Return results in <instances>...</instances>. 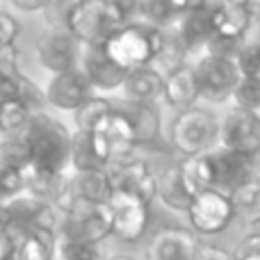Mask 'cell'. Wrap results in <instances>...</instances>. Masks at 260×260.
Segmentation results:
<instances>
[{
  "label": "cell",
  "instance_id": "cell-22",
  "mask_svg": "<svg viewBox=\"0 0 260 260\" xmlns=\"http://www.w3.org/2000/svg\"><path fill=\"white\" fill-rule=\"evenodd\" d=\"M189 55L192 53H189L187 44L183 41V37H180L178 27H176V23H174V25L160 30V48H157V55H155V59H153L151 67H155L157 71L162 69L165 76H167V73H171V71H176V69L189 64L187 62Z\"/></svg>",
  "mask_w": 260,
  "mask_h": 260
},
{
  "label": "cell",
  "instance_id": "cell-20",
  "mask_svg": "<svg viewBox=\"0 0 260 260\" xmlns=\"http://www.w3.org/2000/svg\"><path fill=\"white\" fill-rule=\"evenodd\" d=\"M162 99H165L167 105H171V108H178V110L194 108V103L201 99V91H199L197 73H194L192 64H185V67L167 73Z\"/></svg>",
  "mask_w": 260,
  "mask_h": 260
},
{
  "label": "cell",
  "instance_id": "cell-9",
  "mask_svg": "<svg viewBox=\"0 0 260 260\" xmlns=\"http://www.w3.org/2000/svg\"><path fill=\"white\" fill-rule=\"evenodd\" d=\"M5 217L7 224L18 231H57L59 226V212L53 203L30 192L5 201Z\"/></svg>",
  "mask_w": 260,
  "mask_h": 260
},
{
  "label": "cell",
  "instance_id": "cell-24",
  "mask_svg": "<svg viewBox=\"0 0 260 260\" xmlns=\"http://www.w3.org/2000/svg\"><path fill=\"white\" fill-rule=\"evenodd\" d=\"M69 167L76 174L82 171H96V169H105L108 162L103 160L99 146L94 142V135L85 133V130H76L71 135V153H69Z\"/></svg>",
  "mask_w": 260,
  "mask_h": 260
},
{
  "label": "cell",
  "instance_id": "cell-8",
  "mask_svg": "<svg viewBox=\"0 0 260 260\" xmlns=\"http://www.w3.org/2000/svg\"><path fill=\"white\" fill-rule=\"evenodd\" d=\"M108 178L112 183L114 194L123 192V194H133V197L142 199L144 203L151 206L153 199L157 194V176L151 169L146 160L142 157H123V160H114L105 167Z\"/></svg>",
  "mask_w": 260,
  "mask_h": 260
},
{
  "label": "cell",
  "instance_id": "cell-41",
  "mask_svg": "<svg viewBox=\"0 0 260 260\" xmlns=\"http://www.w3.org/2000/svg\"><path fill=\"white\" fill-rule=\"evenodd\" d=\"M21 35V23L7 12H0V48H9Z\"/></svg>",
  "mask_w": 260,
  "mask_h": 260
},
{
  "label": "cell",
  "instance_id": "cell-11",
  "mask_svg": "<svg viewBox=\"0 0 260 260\" xmlns=\"http://www.w3.org/2000/svg\"><path fill=\"white\" fill-rule=\"evenodd\" d=\"M108 208L112 212L114 238H119L121 242H137L144 238L148 226V212H151L148 203H144L142 199L133 197V194L117 192L112 194Z\"/></svg>",
  "mask_w": 260,
  "mask_h": 260
},
{
  "label": "cell",
  "instance_id": "cell-36",
  "mask_svg": "<svg viewBox=\"0 0 260 260\" xmlns=\"http://www.w3.org/2000/svg\"><path fill=\"white\" fill-rule=\"evenodd\" d=\"M233 103L240 110L249 112H260V78L256 76H242L233 91Z\"/></svg>",
  "mask_w": 260,
  "mask_h": 260
},
{
  "label": "cell",
  "instance_id": "cell-26",
  "mask_svg": "<svg viewBox=\"0 0 260 260\" xmlns=\"http://www.w3.org/2000/svg\"><path fill=\"white\" fill-rule=\"evenodd\" d=\"M55 231H21L12 260H53Z\"/></svg>",
  "mask_w": 260,
  "mask_h": 260
},
{
  "label": "cell",
  "instance_id": "cell-2",
  "mask_svg": "<svg viewBox=\"0 0 260 260\" xmlns=\"http://www.w3.org/2000/svg\"><path fill=\"white\" fill-rule=\"evenodd\" d=\"M219 117L208 108H187L169 126V142L180 155L194 157L210 153L219 144Z\"/></svg>",
  "mask_w": 260,
  "mask_h": 260
},
{
  "label": "cell",
  "instance_id": "cell-1",
  "mask_svg": "<svg viewBox=\"0 0 260 260\" xmlns=\"http://www.w3.org/2000/svg\"><path fill=\"white\" fill-rule=\"evenodd\" d=\"M23 135L32 148V165L50 171H67L73 133L62 121L48 112H37Z\"/></svg>",
  "mask_w": 260,
  "mask_h": 260
},
{
  "label": "cell",
  "instance_id": "cell-46",
  "mask_svg": "<svg viewBox=\"0 0 260 260\" xmlns=\"http://www.w3.org/2000/svg\"><path fill=\"white\" fill-rule=\"evenodd\" d=\"M18 12H25V14H35V12H41L46 0H9Z\"/></svg>",
  "mask_w": 260,
  "mask_h": 260
},
{
  "label": "cell",
  "instance_id": "cell-39",
  "mask_svg": "<svg viewBox=\"0 0 260 260\" xmlns=\"http://www.w3.org/2000/svg\"><path fill=\"white\" fill-rule=\"evenodd\" d=\"M244 39H235V37H224V35H217L212 32V37L208 39L206 44V53L208 55H215V57H226V59H235L242 48Z\"/></svg>",
  "mask_w": 260,
  "mask_h": 260
},
{
  "label": "cell",
  "instance_id": "cell-45",
  "mask_svg": "<svg viewBox=\"0 0 260 260\" xmlns=\"http://www.w3.org/2000/svg\"><path fill=\"white\" fill-rule=\"evenodd\" d=\"M108 3L112 5L123 18H126V23H130V18L139 14V5H142V0H108Z\"/></svg>",
  "mask_w": 260,
  "mask_h": 260
},
{
  "label": "cell",
  "instance_id": "cell-7",
  "mask_svg": "<svg viewBox=\"0 0 260 260\" xmlns=\"http://www.w3.org/2000/svg\"><path fill=\"white\" fill-rule=\"evenodd\" d=\"M185 215L192 231L199 235H219L235 219L231 197L219 189H206L194 194Z\"/></svg>",
  "mask_w": 260,
  "mask_h": 260
},
{
  "label": "cell",
  "instance_id": "cell-49",
  "mask_svg": "<svg viewBox=\"0 0 260 260\" xmlns=\"http://www.w3.org/2000/svg\"><path fill=\"white\" fill-rule=\"evenodd\" d=\"M0 224H7V217H5V203L0 201Z\"/></svg>",
  "mask_w": 260,
  "mask_h": 260
},
{
  "label": "cell",
  "instance_id": "cell-14",
  "mask_svg": "<svg viewBox=\"0 0 260 260\" xmlns=\"http://www.w3.org/2000/svg\"><path fill=\"white\" fill-rule=\"evenodd\" d=\"M212 160H215V189L229 197L258 176V160L244 153L217 148L212 151Z\"/></svg>",
  "mask_w": 260,
  "mask_h": 260
},
{
  "label": "cell",
  "instance_id": "cell-6",
  "mask_svg": "<svg viewBox=\"0 0 260 260\" xmlns=\"http://www.w3.org/2000/svg\"><path fill=\"white\" fill-rule=\"evenodd\" d=\"M192 67L197 73L199 91H201L203 101H208V103L233 101V91L238 87L240 78H242L235 59L215 57V55L203 53Z\"/></svg>",
  "mask_w": 260,
  "mask_h": 260
},
{
  "label": "cell",
  "instance_id": "cell-5",
  "mask_svg": "<svg viewBox=\"0 0 260 260\" xmlns=\"http://www.w3.org/2000/svg\"><path fill=\"white\" fill-rule=\"evenodd\" d=\"M59 235L67 240H85L101 244L112 235V212L108 203H89L76 199L73 208L59 217Z\"/></svg>",
  "mask_w": 260,
  "mask_h": 260
},
{
  "label": "cell",
  "instance_id": "cell-31",
  "mask_svg": "<svg viewBox=\"0 0 260 260\" xmlns=\"http://www.w3.org/2000/svg\"><path fill=\"white\" fill-rule=\"evenodd\" d=\"M112 112V103L103 96H91L87 99L80 108L73 112V121H76V130H85V133H91L96 130L101 121H103L108 114Z\"/></svg>",
  "mask_w": 260,
  "mask_h": 260
},
{
  "label": "cell",
  "instance_id": "cell-10",
  "mask_svg": "<svg viewBox=\"0 0 260 260\" xmlns=\"http://www.w3.org/2000/svg\"><path fill=\"white\" fill-rule=\"evenodd\" d=\"M219 144L226 151L258 157L260 153V117L258 112L231 108L219 123Z\"/></svg>",
  "mask_w": 260,
  "mask_h": 260
},
{
  "label": "cell",
  "instance_id": "cell-35",
  "mask_svg": "<svg viewBox=\"0 0 260 260\" xmlns=\"http://www.w3.org/2000/svg\"><path fill=\"white\" fill-rule=\"evenodd\" d=\"M59 260H105L101 244L85 242V240H67L59 238L57 244Z\"/></svg>",
  "mask_w": 260,
  "mask_h": 260
},
{
  "label": "cell",
  "instance_id": "cell-42",
  "mask_svg": "<svg viewBox=\"0 0 260 260\" xmlns=\"http://www.w3.org/2000/svg\"><path fill=\"white\" fill-rule=\"evenodd\" d=\"M18 233H21V231L14 229V226L0 224V260H12L14 251H16Z\"/></svg>",
  "mask_w": 260,
  "mask_h": 260
},
{
  "label": "cell",
  "instance_id": "cell-4",
  "mask_svg": "<svg viewBox=\"0 0 260 260\" xmlns=\"http://www.w3.org/2000/svg\"><path fill=\"white\" fill-rule=\"evenodd\" d=\"M126 25V18L108 0H85L69 21V32L82 46H105V41Z\"/></svg>",
  "mask_w": 260,
  "mask_h": 260
},
{
  "label": "cell",
  "instance_id": "cell-16",
  "mask_svg": "<svg viewBox=\"0 0 260 260\" xmlns=\"http://www.w3.org/2000/svg\"><path fill=\"white\" fill-rule=\"evenodd\" d=\"M82 73L87 76L89 85L94 87V91H114L121 89L123 80H126V69H121L119 64H114L108 57L103 46H82L80 64H78Z\"/></svg>",
  "mask_w": 260,
  "mask_h": 260
},
{
  "label": "cell",
  "instance_id": "cell-48",
  "mask_svg": "<svg viewBox=\"0 0 260 260\" xmlns=\"http://www.w3.org/2000/svg\"><path fill=\"white\" fill-rule=\"evenodd\" d=\"M105 260H135L133 256H126V253H114V256L105 258Z\"/></svg>",
  "mask_w": 260,
  "mask_h": 260
},
{
  "label": "cell",
  "instance_id": "cell-47",
  "mask_svg": "<svg viewBox=\"0 0 260 260\" xmlns=\"http://www.w3.org/2000/svg\"><path fill=\"white\" fill-rule=\"evenodd\" d=\"M240 5L244 7L249 21H251V23H260V0H242Z\"/></svg>",
  "mask_w": 260,
  "mask_h": 260
},
{
  "label": "cell",
  "instance_id": "cell-40",
  "mask_svg": "<svg viewBox=\"0 0 260 260\" xmlns=\"http://www.w3.org/2000/svg\"><path fill=\"white\" fill-rule=\"evenodd\" d=\"M25 192V183H23V174L14 167L0 165V201H9V199L18 197Z\"/></svg>",
  "mask_w": 260,
  "mask_h": 260
},
{
  "label": "cell",
  "instance_id": "cell-29",
  "mask_svg": "<svg viewBox=\"0 0 260 260\" xmlns=\"http://www.w3.org/2000/svg\"><path fill=\"white\" fill-rule=\"evenodd\" d=\"M249 25H251V21H249L247 12H244V7L240 3H233V5L219 3L217 9L212 12V30L217 35L244 39Z\"/></svg>",
  "mask_w": 260,
  "mask_h": 260
},
{
  "label": "cell",
  "instance_id": "cell-50",
  "mask_svg": "<svg viewBox=\"0 0 260 260\" xmlns=\"http://www.w3.org/2000/svg\"><path fill=\"white\" fill-rule=\"evenodd\" d=\"M242 260H260V253H253V256H247V258H242Z\"/></svg>",
  "mask_w": 260,
  "mask_h": 260
},
{
  "label": "cell",
  "instance_id": "cell-27",
  "mask_svg": "<svg viewBox=\"0 0 260 260\" xmlns=\"http://www.w3.org/2000/svg\"><path fill=\"white\" fill-rule=\"evenodd\" d=\"M73 187H76L78 199L89 203H110V199L114 194L112 183H110L105 169L82 171V174L73 171Z\"/></svg>",
  "mask_w": 260,
  "mask_h": 260
},
{
  "label": "cell",
  "instance_id": "cell-30",
  "mask_svg": "<svg viewBox=\"0 0 260 260\" xmlns=\"http://www.w3.org/2000/svg\"><path fill=\"white\" fill-rule=\"evenodd\" d=\"M0 165L14 167L18 171L32 165V148L25 135H5L0 142Z\"/></svg>",
  "mask_w": 260,
  "mask_h": 260
},
{
  "label": "cell",
  "instance_id": "cell-34",
  "mask_svg": "<svg viewBox=\"0 0 260 260\" xmlns=\"http://www.w3.org/2000/svg\"><path fill=\"white\" fill-rule=\"evenodd\" d=\"M82 3L85 0H46L44 7H41V14H44L48 30L69 32V21Z\"/></svg>",
  "mask_w": 260,
  "mask_h": 260
},
{
  "label": "cell",
  "instance_id": "cell-44",
  "mask_svg": "<svg viewBox=\"0 0 260 260\" xmlns=\"http://www.w3.org/2000/svg\"><path fill=\"white\" fill-rule=\"evenodd\" d=\"M253 253H260V229L244 235V240L238 244V249L233 251V256H235V260H242L247 256H253Z\"/></svg>",
  "mask_w": 260,
  "mask_h": 260
},
{
  "label": "cell",
  "instance_id": "cell-25",
  "mask_svg": "<svg viewBox=\"0 0 260 260\" xmlns=\"http://www.w3.org/2000/svg\"><path fill=\"white\" fill-rule=\"evenodd\" d=\"M155 176H157V194H155V199H160L169 210L187 212L189 203H192V194H189L187 187H185L178 165L167 167L165 171H160V174H155Z\"/></svg>",
  "mask_w": 260,
  "mask_h": 260
},
{
  "label": "cell",
  "instance_id": "cell-17",
  "mask_svg": "<svg viewBox=\"0 0 260 260\" xmlns=\"http://www.w3.org/2000/svg\"><path fill=\"white\" fill-rule=\"evenodd\" d=\"M199 238L189 229H162L151 238L146 260H194Z\"/></svg>",
  "mask_w": 260,
  "mask_h": 260
},
{
  "label": "cell",
  "instance_id": "cell-43",
  "mask_svg": "<svg viewBox=\"0 0 260 260\" xmlns=\"http://www.w3.org/2000/svg\"><path fill=\"white\" fill-rule=\"evenodd\" d=\"M194 260H235L233 251L217 247V244H208V242H199Z\"/></svg>",
  "mask_w": 260,
  "mask_h": 260
},
{
  "label": "cell",
  "instance_id": "cell-33",
  "mask_svg": "<svg viewBox=\"0 0 260 260\" xmlns=\"http://www.w3.org/2000/svg\"><path fill=\"white\" fill-rule=\"evenodd\" d=\"M32 110H27L21 101L0 103V133L5 135H23L32 121Z\"/></svg>",
  "mask_w": 260,
  "mask_h": 260
},
{
  "label": "cell",
  "instance_id": "cell-19",
  "mask_svg": "<svg viewBox=\"0 0 260 260\" xmlns=\"http://www.w3.org/2000/svg\"><path fill=\"white\" fill-rule=\"evenodd\" d=\"M219 0H203L201 5L187 9L183 16L176 21V27H178L183 41L187 44L189 53L194 50H203L208 44V39L212 37V12L217 9Z\"/></svg>",
  "mask_w": 260,
  "mask_h": 260
},
{
  "label": "cell",
  "instance_id": "cell-32",
  "mask_svg": "<svg viewBox=\"0 0 260 260\" xmlns=\"http://www.w3.org/2000/svg\"><path fill=\"white\" fill-rule=\"evenodd\" d=\"M137 16L142 18V23H146V25L157 27V30H165V27L174 25L183 14L176 12V9L169 5V0H142Z\"/></svg>",
  "mask_w": 260,
  "mask_h": 260
},
{
  "label": "cell",
  "instance_id": "cell-18",
  "mask_svg": "<svg viewBox=\"0 0 260 260\" xmlns=\"http://www.w3.org/2000/svg\"><path fill=\"white\" fill-rule=\"evenodd\" d=\"M110 103H112V110H117L130 123L137 146L160 142L162 121H160V112L153 108V103H133V101H126V99L110 101Z\"/></svg>",
  "mask_w": 260,
  "mask_h": 260
},
{
  "label": "cell",
  "instance_id": "cell-23",
  "mask_svg": "<svg viewBox=\"0 0 260 260\" xmlns=\"http://www.w3.org/2000/svg\"><path fill=\"white\" fill-rule=\"evenodd\" d=\"M183 183L187 187V192L199 194L206 189H215V160H212V151L203 153V155H194V157H185L178 165Z\"/></svg>",
  "mask_w": 260,
  "mask_h": 260
},
{
  "label": "cell",
  "instance_id": "cell-37",
  "mask_svg": "<svg viewBox=\"0 0 260 260\" xmlns=\"http://www.w3.org/2000/svg\"><path fill=\"white\" fill-rule=\"evenodd\" d=\"M16 101H21V103L25 105L27 110H32L35 114L44 112V105H48L46 103V91L41 89L35 80H30L25 73H23L21 80H18V99Z\"/></svg>",
  "mask_w": 260,
  "mask_h": 260
},
{
  "label": "cell",
  "instance_id": "cell-3",
  "mask_svg": "<svg viewBox=\"0 0 260 260\" xmlns=\"http://www.w3.org/2000/svg\"><path fill=\"white\" fill-rule=\"evenodd\" d=\"M105 53L126 71L151 67L160 48V30L146 23L130 21L105 41Z\"/></svg>",
  "mask_w": 260,
  "mask_h": 260
},
{
  "label": "cell",
  "instance_id": "cell-15",
  "mask_svg": "<svg viewBox=\"0 0 260 260\" xmlns=\"http://www.w3.org/2000/svg\"><path fill=\"white\" fill-rule=\"evenodd\" d=\"M44 91H46V103L50 108L69 110V112H76L87 99L94 96V87L89 85L87 76L80 69L55 73Z\"/></svg>",
  "mask_w": 260,
  "mask_h": 260
},
{
  "label": "cell",
  "instance_id": "cell-51",
  "mask_svg": "<svg viewBox=\"0 0 260 260\" xmlns=\"http://www.w3.org/2000/svg\"><path fill=\"white\" fill-rule=\"evenodd\" d=\"M219 3H224V5H233V3H242V0H219Z\"/></svg>",
  "mask_w": 260,
  "mask_h": 260
},
{
  "label": "cell",
  "instance_id": "cell-12",
  "mask_svg": "<svg viewBox=\"0 0 260 260\" xmlns=\"http://www.w3.org/2000/svg\"><path fill=\"white\" fill-rule=\"evenodd\" d=\"M37 55H39V62L48 71H53L55 76V73L78 69L82 55V44L71 32L48 30L37 39Z\"/></svg>",
  "mask_w": 260,
  "mask_h": 260
},
{
  "label": "cell",
  "instance_id": "cell-38",
  "mask_svg": "<svg viewBox=\"0 0 260 260\" xmlns=\"http://www.w3.org/2000/svg\"><path fill=\"white\" fill-rule=\"evenodd\" d=\"M235 64L240 69V76L260 78V39L244 41L238 57H235Z\"/></svg>",
  "mask_w": 260,
  "mask_h": 260
},
{
  "label": "cell",
  "instance_id": "cell-13",
  "mask_svg": "<svg viewBox=\"0 0 260 260\" xmlns=\"http://www.w3.org/2000/svg\"><path fill=\"white\" fill-rule=\"evenodd\" d=\"M91 135H94L96 146H99L101 155H103V160L108 162V165L114 160L130 157L135 146H137L133 128H130V123L117 110H112V112L96 126V130H91Z\"/></svg>",
  "mask_w": 260,
  "mask_h": 260
},
{
  "label": "cell",
  "instance_id": "cell-21",
  "mask_svg": "<svg viewBox=\"0 0 260 260\" xmlns=\"http://www.w3.org/2000/svg\"><path fill=\"white\" fill-rule=\"evenodd\" d=\"M126 101L133 103H155L165 89V73L155 67L133 69L126 73V80L121 85Z\"/></svg>",
  "mask_w": 260,
  "mask_h": 260
},
{
  "label": "cell",
  "instance_id": "cell-52",
  "mask_svg": "<svg viewBox=\"0 0 260 260\" xmlns=\"http://www.w3.org/2000/svg\"><path fill=\"white\" fill-rule=\"evenodd\" d=\"M258 117H260V112H258Z\"/></svg>",
  "mask_w": 260,
  "mask_h": 260
},
{
  "label": "cell",
  "instance_id": "cell-28",
  "mask_svg": "<svg viewBox=\"0 0 260 260\" xmlns=\"http://www.w3.org/2000/svg\"><path fill=\"white\" fill-rule=\"evenodd\" d=\"M235 219L244 226H260V176L244 183L231 194Z\"/></svg>",
  "mask_w": 260,
  "mask_h": 260
}]
</instances>
